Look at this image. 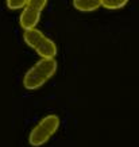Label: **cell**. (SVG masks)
I'll return each instance as SVG.
<instances>
[{"label": "cell", "instance_id": "277c9868", "mask_svg": "<svg viewBox=\"0 0 139 147\" xmlns=\"http://www.w3.org/2000/svg\"><path fill=\"white\" fill-rule=\"evenodd\" d=\"M40 11L35 8H31L26 5L23 8L20 16H19V23L22 26L23 30H30V28H35V26L38 24L39 22V18H40Z\"/></svg>", "mask_w": 139, "mask_h": 147}, {"label": "cell", "instance_id": "7a4b0ae2", "mask_svg": "<svg viewBox=\"0 0 139 147\" xmlns=\"http://www.w3.org/2000/svg\"><path fill=\"white\" fill-rule=\"evenodd\" d=\"M23 39L27 45L32 47L42 58H54L57 55V46L53 40L43 35L39 30L30 28L24 30L23 32Z\"/></svg>", "mask_w": 139, "mask_h": 147}, {"label": "cell", "instance_id": "6da1fadb", "mask_svg": "<svg viewBox=\"0 0 139 147\" xmlns=\"http://www.w3.org/2000/svg\"><path fill=\"white\" fill-rule=\"evenodd\" d=\"M57 71V62L54 58H42L27 71L23 77V86L28 90L40 88Z\"/></svg>", "mask_w": 139, "mask_h": 147}, {"label": "cell", "instance_id": "5b68a950", "mask_svg": "<svg viewBox=\"0 0 139 147\" xmlns=\"http://www.w3.org/2000/svg\"><path fill=\"white\" fill-rule=\"evenodd\" d=\"M73 7L81 12H92L101 7V0H73Z\"/></svg>", "mask_w": 139, "mask_h": 147}, {"label": "cell", "instance_id": "3957f363", "mask_svg": "<svg viewBox=\"0 0 139 147\" xmlns=\"http://www.w3.org/2000/svg\"><path fill=\"white\" fill-rule=\"evenodd\" d=\"M59 127V117L57 115L45 116L38 124L31 129L28 142L34 147H39L45 144L51 136H53Z\"/></svg>", "mask_w": 139, "mask_h": 147}, {"label": "cell", "instance_id": "ba28073f", "mask_svg": "<svg viewBox=\"0 0 139 147\" xmlns=\"http://www.w3.org/2000/svg\"><path fill=\"white\" fill-rule=\"evenodd\" d=\"M27 5L42 12V9H45V7L47 5V0H28Z\"/></svg>", "mask_w": 139, "mask_h": 147}, {"label": "cell", "instance_id": "8992f818", "mask_svg": "<svg viewBox=\"0 0 139 147\" xmlns=\"http://www.w3.org/2000/svg\"><path fill=\"white\" fill-rule=\"evenodd\" d=\"M128 3V0H101V5L107 9H120Z\"/></svg>", "mask_w": 139, "mask_h": 147}, {"label": "cell", "instance_id": "52a82bcc", "mask_svg": "<svg viewBox=\"0 0 139 147\" xmlns=\"http://www.w3.org/2000/svg\"><path fill=\"white\" fill-rule=\"evenodd\" d=\"M28 0H5V4L9 9H20L27 5Z\"/></svg>", "mask_w": 139, "mask_h": 147}]
</instances>
